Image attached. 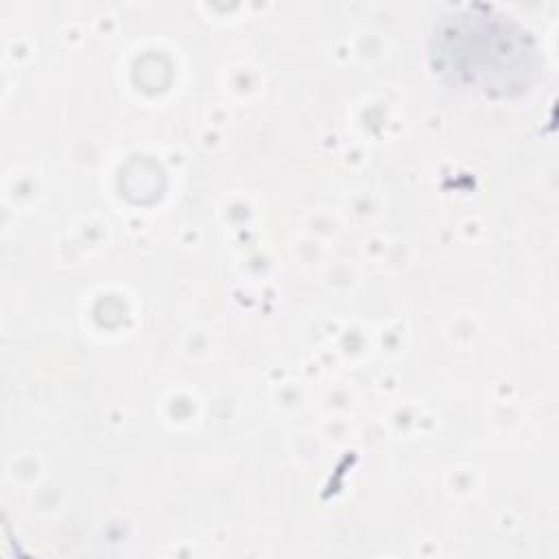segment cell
Here are the masks:
<instances>
[{
	"label": "cell",
	"instance_id": "obj_1",
	"mask_svg": "<svg viewBox=\"0 0 559 559\" xmlns=\"http://www.w3.org/2000/svg\"><path fill=\"white\" fill-rule=\"evenodd\" d=\"M430 59L450 85L487 98L524 94L539 70L533 33L487 2L450 4L432 24Z\"/></svg>",
	"mask_w": 559,
	"mask_h": 559
}]
</instances>
